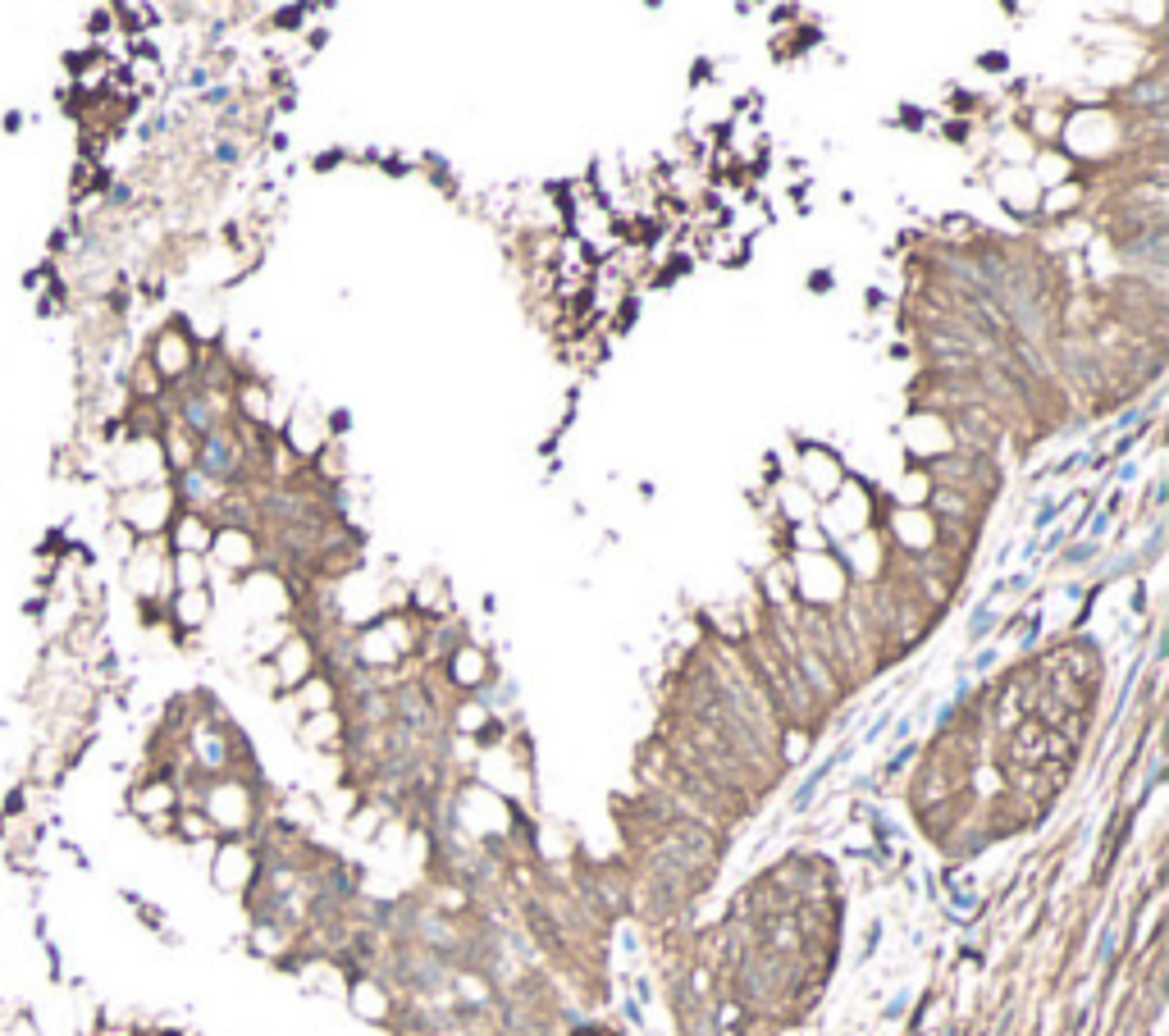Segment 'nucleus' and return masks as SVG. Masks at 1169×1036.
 Masks as SVG:
<instances>
[{
    "label": "nucleus",
    "instance_id": "obj_1",
    "mask_svg": "<svg viewBox=\"0 0 1169 1036\" xmlns=\"http://www.w3.org/2000/svg\"><path fill=\"white\" fill-rule=\"evenodd\" d=\"M201 471L215 475V479H228L238 471V448L228 434H211L206 448H201Z\"/></svg>",
    "mask_w": 1169,
    "mask_h": 1036
}]
</instances>
